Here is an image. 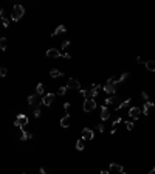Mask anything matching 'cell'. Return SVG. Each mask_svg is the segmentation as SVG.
<instances>
[{
    "label": "cell",
    "instance_id": "1",
    "mask_svg": "<svg viewBox=\"0 0 155 174\" xmlns=\"http://www.w3.org/2000/svg\"><path fill=\"white\" fill-rule=\"evenodd\" d=\"M23 14H25V8H23V6H22V5H14L13 14H11V20L19 22L22 17H23Z\"/></svg>",
    "mask_w": 155,
    "mask_h": 174
},
{
    "label": "cell",
    "instance_id": "2",
    "mask_svg": "<svg viewBox=\"0 0 155 174\" xmlns=\"http://www.w3.org/2000/svg\"><path fill=\"white\" fill-rule=\"evenodd\" d=\"M47 56L50 58V59H56V58H65V59H71V55H70V53H60L59 50H56V48L47 50Z\"/></svg>",
    "mask_w": 155,
    "mask_h": 174
},
{
    "label": "cell",
    "instance_id": "3",
    "mask_svg": "<svg viewBox=\"0 0 155 174\" xmlns=\"http://www.w3.org/2000/svg\"><path fill=\"white\" fill-rule=\"evenodd\" d=\"M25 125H28V117L23 114H19L16 117V127H19V129H23Z\"/></svg>",
    "mask_w": 155,
    "mask_h": 174
},
{
    "label": "cell",
    "instance_id": "4",
    "mask_svg": "<svg viewBox=\"0 0 155 174\" xmlns=\"http://www.w3.org/2000/svg\"><path fill=\"white\" fill-rule=\"evenodd\" d=\"M82 109H84L85 112H92V110H95L96 109V101L95 100H85L84 104H82Z\"/></svg>",
    "mask_w": 155,
    "mask_h": 174
},
{
    "label": "cell",
    "instance_id": "5",
    "mask_svg": "<svg viewBox=\"0 0 155 174\" xmlns=\"http://www.w3.org/2000/svg\"><path fill=\"white\" fill-rule=\"evenodd\" d=\"M109 173H110V174H123L124 173V168H123V165L110 163V166H109Z\"/></svg>",
    "mask_w": 155,
    "mask_h": 174
},
{
    "label": "cell",
    "instance_id": "6",
    "mask_svg": "<svg viewBox=\"0 0 155 174\" xmlns=\"http://www.w3.org/2000/svg\"><path fill=\"white\" fill-rule=\"evenodd\" d=\"M93 137H95V132H93L92 129H89V127H84L81 132V138H84V140H93Z\"/></svg>",
    "mask_w": 155,
    "mask_h": 174
},
{
    "label": "cell",
    "instance_id": "7",
    "mask_svg": "<svg viewBox=\"0 0 155 174\" xmlns=\"http://www.w3.org/2000/svg\"><path fill=\"white\" fill-rule=\"evenodd\" d=\"M53 101H54V93H47L42 100H40V103H42L44 106H47V107H48V106H51Z\"/></svg>",
    "mask_w": 155,
    "mask_h": 174
},
{
    "label": "cell",
    "instance_id": "8",
    "mask_svg": "<svg viewBox=\"0 0 155 174\" xmlns=\"http://www.w3.org/2000/svg\"><path fill=\"white\" fill-rule=\"evenodd\" d=\"M67 87H68V89H76V90H81V84H79V81L74 79V78H70L68 81H67Z\"/></svg>",
    "mask_w": 155,
    "mask_h": 174
},
{
    "label": "cell",
    "instance_id": "9",
    "mask_svg": "<svg viewBox=\"0 0 155 174\" xmlns=\"http://www.w3.org/2000/svg\"><path fill=\"white\" fill-rule=\"evenodd\" d=\"M99 89H101V86L99 84H92L90 86V89H89V92H90V98H95V96L98 95V92H99Z\"/></svg>",
    "mask_w": 155,
    "mask_h": 174
},
{
    "label": "cell",
    "instance_id": "10",
    "mask_svg": "<svg viewBox=\"0 0 155 174\" xmlns=\"http://www.w3.org/2000/svg\"><path fill=\"white\" fill-rule=\"evenodd\" d=\"M109 118H110V110H109L107 106L103 104V107H101V120L105 121V120H109Z\"/></svg>",
    "mask_w": 155,
    "mask_h": 174
},
{
    "label": "cell",
    "instance_id": "11",
    "mask_svg": "<svg viewBox=\"0 0 155 174\" xmlns=\"http://www.w3.org/2000/svg\"><path fill=\"white\" fill-rule=\"evenodd\" d=\"M155 107V104L152 103V101H146L144 103V106H143V115H149V112H150V109H154Z\"/></svg>",
    "mask_w": 155,
    "mask_h": 174
},
{
    "label": "cell",
    "instance_id": "12",
    "mask_svg": "<svg viewBox=\"0 0 155 174\" xmlns=\"http://www.w3.org/2000/svg\"><path fill=\"white\" fill-rule=\"evenodd\" d=\"M140 114H141L140 107H130V109H129V115H130V118H134V120H138Z\"/></svg>",
    "mask_w": 155,
    "mask_h": 174
},
{
    "label": "cell",
    "instance_id": "13",
    "mask_svg": "<svg viewBox=\"0 0 155 174\" xmlns=\"http://www.w3.org/2000/svg\"><path fill=\"white\" fill-rule=\"evenodd\" d=\"M26 101H28L30 106H34V107H36L37 104H39L40 100H39V96H37V95H30L28 98H26Z\"/></svg>",
    "mask_w": 155,
    "mask_h": 174
},
{
    "label": "cell",
    "instance_id": "14",
    "mask_svg": "<svg viewBox=\"0 0 155 174\" xmlns=\"http://www.w3.org/2000/svg\"><path fill=\"white\" fill-rule=\"evenodd\" d=\"M70 123H71V115L70 114H67L65 117L60 118V126H62V127H68Z\"/></svg>",
    "mask_w": 155,
    "mask_h": 174
},
{
    "label": "cell",
    "instance_id": "15",
    "mask_svg": "<svg viewBox=\"0 0 155 174\" xmlns=\"http://www.w3.org/2000/svg\"><path fill=\"white\" fill-rule=\"evenodd\" d=\"M103 90H104V92H107V93H115L116 86H115V84H109V83H105V86L103 87Z\"/></svg>",
    "mask_w": 155,
    "mask_h": 174
},
{
    "label": "cell",
    "instance_id": "16",
    "mask_svg": "<svg viewBox=\"0 0 155 174\" xmlns=\"http://www.w3.org/2000/svg\"><path fill=\"white\" fill-rule=\"evenodd\" d=\"M116 101H118V98H116V96H109V98H105L104 100V106H112V104H115Z\"/></svg>",
    "mask_w": 155,
    "mask_h": 174
},
{
    "label": "cell",
    "instance_id": "17",
    "mask_svg": "<svg viewBox=\"0 0 155 174\" xmlns=\"http://www.w3.org/2000/svg\"><path fill=\"white\" fill-rule=\"evenodd\" d=\"M130 101H132V100H130V98H127V100H124V101H123V103H119V104H118V106H116V107H115V110H121V109H124V107H127V106H129V104H130Z\"/></svg>",
    "mask_w": 155,
    "mask_h": 174
},
{
    "label": "cell",
    "instance_id": "18",
    "mask_svg": "<svg viewBox=\"0 0 155 174\" xmlns=\"http://www.w3.org/2000/svg\"><path fill=\"white\" fill-rule=\"evenodd\" d=\"M65 31H67V28H65V26H64V25H59L58 28H56L54 31H53L51 36H58V34H62V33H65Z\"/></svg>",
    "mask_w": 155,
    "mask_h": 174
},
{
    "label": "cell",
    "instance_id": "19",
    "mask_svg": "<svg viewBox=\"0 0 155 174\" xmlns=\"http://www.w3.org/2000/svg\"><path fill=\"white\" fill-rule=\"evenodd\" d=\"M84 148H85V140L84 138H79V140L76 142V149L78 151H84Z\"/></svg>",
    "mask_w": 155,
    "mask_h": 174
},
{
    "label": "cell",
    "instance_id": "20",
    "mask_svg": "<svg viewBox=\"0 0 155 174\" xmlns=\"http://www.w3.org/2000/svg\"><path fill=\"white\" fill-rule=\"evenodd\" d=\"M50 76L51 78H60V76H64V73L56 70V68H53V70H50Z\"/></svg>",
    "mask_w": 155,
    "mask_h": 174
},
{
    "label": "cell",
    "instance_id": "21",
    "mask_svg": "<svg viewBox=\"0 0 155 174\" xmlns=\"http://www.w3.org/2000/svg\"><path fill=\"white\" fill-rule=\"evenodd\" d=\"M22 131V137H20V140H30V138H33V134H30V132H26L25 129H20Z\"/></svg>",
    "mask_w": 155,
    "mask_h": 174
},
{
    "label": "cell",
    "instance_id": "22",
    "mask_svg": "<svg viewBox=\"0 0 155 174\" xmlns=\"http://www.w3.org/2000/svg\"><path fill=\"white\" fill-rule=\"evenodd\" d=\"M144 65L149 72H155V61H146Z\"/></svg>",
    "mask_w": 155,
    "mask_h": 174
},
{
    "label": "cell",
    "instance_id": "23",
    "mask_svg": "<svg viewBox=\"0 0 155 174\" xmlns=\"http://www.w3.org/2000/svg\"><path fill=\"white\" fill-rule=\"evenodd\" d=\"M44 92H45V87H44V84H42V83H39V84H37V86H36V95L39 96V95H42Z\"/></svg>",
    "mask_w": 155,
    "mask_h": 174
},
{
    "label": "cell",
    "instance_id": "24",
    "mask_svg": "<svg viewBox=\"0 0 155 174\" xmlns=\"http://www.w3.org/2000/svg\"><path fill=\"white\" fill-rule=\"evenodd\" d=\"M127 76H129V73H127V72H126V73H123V75H121V76H119V78H118V79H116V86H118V84H121V83H123V81H124V79H126V78H127Z\"/></svg>",
    "mask_w": 155,
    "mask_h": 174
},
{
    "label": "cell",
    "instance_id": "25",
    "mask_svg": "<svg viewBox=\"0 0 155 174\" xmlns=\"http://www.w3.org/2000/svg\"><path fill=\"white\" fill-rule=\"evenodd\" d=\"M67 90H68V87H67V86H62V87H60L59 90H58V95H60V96H64V95L67 93Z\"/></svg>",
    "mask_w": 155,
    "mask_h": 174
},
{
    "label": "cell",
    "instance_id": "26",
    "mask_svg": "<svg viewBox=\"0 0 155 174\" xmlns=\"http://www.w3.org/2000/svg\"><path fill=\"white\" fill-rule=\"evenodd\" d=\"M79 92H81V95L84 96L85 100H90V92H89V90H85V89H81Z\"/></svg>",
    "mask_w": 155,
    "mask_h": 174
},
{
    "label": "cell",
    "instance_id": "27",
    "mask_svg": "<svg viewBox=\"0 0 155 174\" xmlns=\"http://www.w3.org/2000/svg\"><path fill=\"white\" fill-rule=\"evenodd\" d=\"M0 50H3V51L6 50V39L5 37H0Z\"/></svg>",
    "mask_w": 155,
    "mask_h": 174
},
{
    "label": "cell",
    "instance_id": "28",
    "mask_svg": "<svg viewBox=\"0 0 155 174\" xmlns=\"http://www.w3.org/2000/svg\"><path fill=\"white\" fill-rule=\"evenodd\" d=\"M6 75H8V68H5V67H0V78H5Z\"/></svg>",
    "mask_w": 155,
    "mask_h": 174
},
{
    "label": "cell",
    "instance_id": "29",
    "mask_svg": "<svg viewBox=\"0 0 155 174\" xmlns=\"http://www.w3.org/2000/svg\"><path fill=\"white\" fill-rule=\"evenodd\" d=\"M2 24H3V26H5V28H8L9 26V20L6 17H2Z\"/></svg>",
    "mask_w": 155,
    "mask_h": 174
},
{
    "label": "cell",
    "instance_id": "30",
    "mask_svg": "<svg viewBox=\"0 0 155 174\" xmlns=\"http://www.w3.org/2000/svg\"><path fill=\"white\" fill-rule=\"evenodd\" d=\"M68 47H70V41H64V42H62V50L65 51V50L68 48Z\"/></svg>",
    "mask_w": 155,
    "mask_h": 174
},
{
    "label": "cell",
    "instance_id": "31",
    "mask_svg": "<svg viewBox=\"0 0 155 174\" xmlns=\"http://www.w3.org/2000/svg\"><path fill=\"white\" fill-rule=\"evenodd\" d=\"M33 114H34L36 118H39V117H40V109H39V107H36V109L33 110Z\"/></svg>",
    "mask_w": 155,
    "mask_h": 174
},
{
    "label": "cell",
    "instance_id": "32",
    "mask_svg": "<svg viewBox=\"0 0 155 174\" xmlns=\"http://www.w3.org/2000/svg\"><path fill=\"white\" fill-rule=\"evenodd\" d=\"M126 127L129 131H132V129H134V121H126Z\"/></svg>",
    "mask_w": 155,
    "mask_h": 174
},
{
    "label": "cell",
    "instance_id": "33",
    "mask_svg": "<svg viewBox=\"0 0 155 174\" xmlns=\"http://www.w3.org/2000/svg\"><path fill=\"white\" fill-rule=\"evenodd\" d=\"M141 96H143V100H144V103L146 101H150V100H149V95H147L146 92H141Z\"/></svg>",
    "mask_w": 155,
    "mask_h": 174
},
{
    "label": "cell",
    "instance_id": "34",
    "mask_svg": "<svg viewBox=\"0 0 155 174\" xmlns=\"http://www.w3.org/2000/svg\"><path fill=\"white\" fill-rule=\"evenodd\" d=\"M96 129L99 131V132H104V125H103V123H101V125H98V126H96Z\"/></svg>",
    "mask_w": 155,
    "mask_h": 174
},
{
    "label": "cell",
    "instance_id": "35",
    "mask_svg": "<svg viewBox=\"0 0 155 174\" xmlns=\"http://www.w3.org/2000/svg\"><path fill=\"white\" fill-rule=\"evenodd\" d=\"M137 62H138V64H146V61L143 59L141 56H138V58H137Z\"/></svg>",
    "mask_w": 155,
    "mask_h": 174
},
{
    "label": "cell",
    "instance_id": "36",
    "mask_svg": "<svg viewBox=\"0 0 155 174\" xmlns=\"http://www.w3.org/2000/svg\"><path fill=\"white\" fill-rule=\"evenodd\" d=\"M40 173H42V174H51V173L48 171L47 168H44V166H42V168H40Z\"/></svg>",
    "mask_w": 155,
    "mask_h": 174
},
{
    "label": "cell",
    "instance_id": "37",
    "mask_svg": "<svg viewBox=\"0 0 155 174\" xmlns=\"http://www.w3.org/2000/svg\"><path fill=\"white\" fill-rule=\"evenodd\" d=\"M70 106H71L70 103H64V109H65V110H68V109H70Z\"/></svg>",
    "mask_w": 155,
    "mask_h": 174
},
{
    "label": "cell",
    "instance_id": "38",
    "mask_svg": "<svg viewBox=\"0 0 155 174\" xmlns=\"http://www.w3.org/2000/svg\"><path fill=\"white\" fill-rule=\"evenodd\" d=\"M121 121H123V118H121V117H119V118H116L115 121H113V126H115V125H118V123H121Z\"/></svg>",
    "mask_w": 155,
    "mask_h": 174
},
{
    "label": "cell",
    "instance_id": "39",
    "mask_svg": "<svg viewBox=\"0 0 155 174\" xmlns=\"http://www.w3.org/2000/svg\"><path fill=\"white\" fill-rule=\"evenodd\" d=\"M2 17H5V11L0 9V19H2Z\"/></svg>",
    "mask_w": 155,
    "mask_h": 174
},
{
    "label": "cell",
    "instance_id": "40",
    "mask_svg": "<svg viewBox=\"0 0 155 174\" xmlns=\"http://www.w3.org/2000/svg\"><path fill=\"white\" fill-rule=\"evenodd\" d=\"M99 174H110V173H109V171H101Z\"/></svg>",
    "mask_w": 155,
    "mask_h": 174
},
{
    "label": "cell",
    "instance_id": "41",
    "mask_svg": "<svg viewBox=\"0 0 155 174\" xmlns=\"http://www.w3.org/2000/svg\"><path fill=\"white\" fill-rule=\"evenodd\" d=\"M149 174H155V168H152V171H150Z\"/></svg>",
    "mask_w": 155,
    "mask_h": 174
},
{
    "label": "cell",
    "instance_id": "42",
    "mask_svg": "<svg viewBox=\"0 0 155 174\" xmlns=\"http://www.w3.org/2000/svg\"><path fill=\"white\" fill-rule=\"evenodd\" d=\"M123 174H126V173H123Z\"/></svg>",
    "mask_w": 155,
    "mask_h": 174
}]
</instances>
